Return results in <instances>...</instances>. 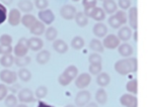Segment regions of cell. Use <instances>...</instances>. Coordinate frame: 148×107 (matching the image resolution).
<instances>
[{
	"mask_svg": "<svg viewBox=\"0 0 148 107\" xmlns=\"http://www.w3.org/2000/svg\"><path fill=\"white\" fill-rule=\"evenodd\" d=\"M116 72L120 75H128L131 73H135L138 69V63L136 58H124L119 60L114 65Z\"/></svg>",
	"mask_w": 148,
	"mask_h": 107,
	"instance_id": "1",
	"label": "cell"
},
{
	"mask_svg": "<svg viewBox=\"0 0 148 107\" xmlns=\"http://www.w3.org/2000/svg\"><path fill=\"white\" fill-rule=\"evenodd\" d=\"M90 99H91L90 92L82 89V90L79 91L76 94L75 99H74V102H75V105H76L77 107H83L88 102H90Z\"/></svg>",
	"mask_w": 148,
	"mask_h": 107,
	"instance_id": "2",
	"label": "cell"
},
{
	"mask_svg": "<svg viewBox=\"0 0 148 107\" xmlns=\"http://www.w3.org/2000/svg\"><path fill=\"white\" fill-rule=\"evenodd\" d=\"M12 51H14L15 57L27 56V53H29V47H27V37H21L18 43H16V45L12 49Z\"/></svg>",
	"mask_w": 148,
	"mask_h": 107,
	"instance_id": "3",
	"label": "cell"
},
{
	"mask_svg": "<svg viewBox=\"0 0 148 107\" xmlns=\"http://www.w3.org/2000/svg\"><path fill=\"white\" fill-rule=\"evenodd\" d=\"M76 14V8L73 5L70 4H65L61 7L60 9V15L63 17L66 20H71L75 17Z\"/></svg>",
	"mask_w": 148,
	"mask_h": 107,
	"instance_id": "4",
	"label": "cell"
},
{
	"mask_svg": "<svg viewBox=\"0 0 148 107\" xmlns=\"http://www.w3.org/2000/svg\"><path fill=\"white\" fill-rule=\"evenodd\" d=\"M91 76L88 73H82L80 75H77L76 80H75V86L79 89H84L90 84Z\"/></svg>",
	"mask_w": 148,
	"mask_h": 107,
	"instance_id": "5",
	"label": "cell"
},
{
	"mask_svg": "<svg viewBox=\"0 0 148 107\" xmlns=\"http://www.w3.org/2000/svg\"><path fill=\"white\" fill-rule=\"evenodd\" d=\"M17 79V74L14 71L2 70L0 72V80L5 84H13Z\"/></svg>",
	"mask_w": 148,
	"mask_h": 107,
	"instance_id": "6",
	"label": "cell"
},
{
	"mask_svg": "<svg viewBox=\"0 0 148 107\" xmlns=\"http://www.w3.org/2000/svg\"><path fill=\"white\" fill-rule=\"evenodd\" d=\"M120 39L119 37H117L116 35H108L105 37L103 41V47H107V49H114L116 47H119L120 45Z\"/></svg>",
	"mask_w": 148,
	"mask_h": 107,
	"instance_id": "7",
	"label": "cell"
},
{
	"mask_svg": "<svg viewBox=\"0 0 148 107\" xmlns=\"http://www.w3.org/2000/svg\"><path fill=\"white\" fill-rule=\"evenodd\" d=\"M120 103L125 107H137L138 99L135 95L124 94L120 97Z\"/></svg>",
	"mask_w": 148,
	"mask_h": 107,
	"instance_id": "8",
	"label": "cell"
},
{
	"mask_svg": "<svg viewBox=\"0 0 148 107\" xmlns=\"http://www.w3.org/2000/svg\"><path fill=\"white\" fill-rule=\"evenodd\" d=\"M85 15H86L87 17H91V18L97 21H103V19L106 18V12L103 11V9L101 8V7H97V6L91 8L89 11H87V12L85 13Z\"/></svg>",
	"mask_w": 148,
	"mask_h": 107,
	"instance_id": "9",
	"label": "cell"
},
{
	"mask_svg": "<svg viewBox=\"0 0 148 107\" xmlns=\"http://www.w3.org/2000/svg\"><path fill=\"white\" fill-rule=\"evenodd\" d=\"M23 103H32L35 101L34 92L29 88H23L18 92V99Z\"/></svg>",
	"mask_w": 148,
	"mask_h": 107,
	"instance_id": "10",
	"label": "cell"
},
{
	"mask_svg": "<svg viewBox=\"0 0 148 107\" xmlns=\"http://www.w3.org/2000/svg\"><path fill=\"white\" fill-rule=\"evenodd\" d=\"M39 18L44 24H51L55 20V14L51 9H44L39 11Z\"/></svg>",
	"mask_w": 148,
	"mask_h": 107,
	"instance_id": "11",
	"label": "cell"
},
{
	"mask_svg": "<svg viewBox=\"0 0 148 107\" xmlns=\"http://www.w3.org/2000/svg\"><path fill=\"white\" fill-rule=\"evenodd\" d=\"M138 9L136 6H133L131 8H129V12L127 15V20L129 21L130 26L133 29H137L138 28Z\"/></svg>",
	"mask_w": 148,
	"mask_h": 107,
	"instance_id": "12",
	"label": "cell"
},
{
	"mask_svg": "<svg viewBox=\"0 0 148 107\" xmlns=\"http://www.w3.org/2000/svg\"><path fill=\"white\" fill-rule=\"evenodd\" d=\"M21 13L17 8H12L8 14V23L11 26H16L21 23Z\"/></svg>",
	"mask_w": 148,
	"mask_h": 107,
	"instance_id": "13",
	"label": "cell"
},
{
	"mask_svg": "<svg viewBox=\"0 0 148 107\" xmlns=\"http://www.w3.org/2000/svg\"><path fill=\"white\" fill-rule=\"evenodd\" d=\"M43 45L44 41L40 37H31L27 39V47H29V49H32V51H41L43 49Z\"/></svg>",
	"mask_w": 148,
	"mask_h": 107,
	"instance_id": "14",
	"label": "cell"
},
{
	"mask_svg": "<svg viewBox=\"0 0 148 107\" xmlns=\"http://www.w3.org/2000/svg\"><path fill=\"white\" fill-rule=\"evenodd\" d=\"M93 35L97 37H105L108 35V26L103 22H97L93 26Z\"/></svg>",
	"mask_w": 148,
	"mask_h": 107,
	"instance_id": "15",
	"label": "cell"
},
{
	"mask_svg": "<svg viewBox=\"0 0 148 107\" xmlns=\"http://www.w3.org/2000/svg\"><path fill=\"white\" fill-rule=\"evenodd\" d=\"M118 51L124 58H129L133 54V47L128 43H123L122 45L120 43L119 47H118Z\"/></svg>",
	"mask_w": 148,
	"mask_h": 107,
	"instance_id": "16",
	"label": "cell"
},
{
	"mask_svg": "<svg viewBox=\"0 0 148 107\" xmlns=\"http://www.w3.org/2000/svg\"><path fill=\"white\" fill-rule=\"evenodd\" d=\"M118 37H119L120 41H129L130 39L132 37V30L129 26H124L120 27L119 31H118Z\"/></svg>",
	"mask_w": 148,
	"mask_h": 107,
	"instance_id": "17",
	"label": "cell"
},
{
	"mask_svg": "<svg viewBox=\"0 0 148 107\" xmlns=\"http://www.w3.org/2000/svg\"><path fill=\"white\" fill-rule=\"evenodd\" d=\"M103 11L106 13H109V14L115 13L118 9V5L115 0H103Z\"/></svg>",
	"mask_w": 148,
	"mask_h": 107,
	"instance_id": "18",
	"label": "cell"
},
{
	"mask_svg": "<svg viewBox=\"0 0 148 107\" xmlns=\"http://www.w3.org/2000/svg\"><path fill=\"white\" fill-rule=\"evenodd\" d=\"M51 59V53L47 49H43V51H40L38 53L37 57H36V60L39 63L40 65H45Z\"/></svg>",
	"mask_w": 148,
	"mask_h": 107,
	"instance_id": "19",
	"label": "cell"
},
{
	"mask_svg": "<svg viewBox=\"0 0 148 107\" xmlns=\"http://www.w3.org/2000/svg\"><path fill=\"white\" fill-rule=\"evenodd\" d=\"M111 82V77L108 73L101 72L97 75V83L101 87H107Z\"/></svg>",
	"mask_w": 148,
	"mask_h": 107,
	"instance_id": "20",
	"label": "cell"
},
{
	"mask_svg": "<svg viewBox=\"0 0 148 107\" xmlns=\"http://www.w3.org/2000/svg\"><path fill=\"white\" fill-rule=\"evenodd\" d=\"M53 47L57 53L65 54L68 51V45L63 41V39H55L53 41Z\"/></svg>",
	"mask_w": 148,
	"mask_h": 107,
	"instance_id": "21",
	"label": "cell"
},
{
	"mask_svg": "<svg viewBox=\"0 0 148 107\" xmlns=\"http://www.w3.org/2000/svg\"><path fill=\"white\" fill-rule=\"evenodd\" d=\"M31 30V33L34 35H42L46 30L45 24H44L42 21H36V23L33 25V26L29 28Z\"/></svg>",
	"mask_w": 148,
	"mask_h": 107,
	"instance_id": "22",
	"label": "cell"
},
{
	"mask_svg": "<svg viewBox=\"0 0 148 107\" xmlns=\"http://www.w3.org/2000/svg\"><path fill=\"white\" fill-rule=\"evenodd\" d=\"M14 64V57L11 54H6V55H2V57L0 58V65L4 68H9Z\"/></svg>",
	"mask_w": 148,
	"mask_h": 107,
	"instance_id": "23",
	"label": "cell"
},
{
	"mask_svg": "<svg viewBox=\"0 0 148 107\" xmlns=\"http://www.w3.org/2000/svg\"><path fill=\"white\" fill-rule=\"evenodd\" d=\"M18 9L23 12H31L34 8V4L31 0H19L18 1Z\"/></svg>",
	"mask_w": 148,
	"mask_h": 107,
	"instance_id": "24",
	"label": "cell"
},
{
	"mask_svg": "<svg viewBox=\"0 0 148 107\" xmlns=\"http://www.w3.org/2000/svg\"><path fill=\"white\" fill-rule=\"evenodd\" d=\"M75 22L77 23V25H79L80 27H84L87 25L88 23V17L85 15L84 12L82 11H79V12H76L75 14Z\"/></svg>",
	"mask_w": 148,
	"mask_h": 107,
	"instance_id": "25",
	"label": "cell"
},
{
	"mask_svg": "<svg viewBox=\"0 0 148 107\" xmlns=\"http://www.w3.org/2000/svg\"><path fill=\"white\" fill-rule=\"evenodd\" d=\"M36 21H37V18H36L34 15L29 14V13L23 15L21 19V22L23 24V26L27 27V28H31V27L36 23Z\"/></svg>",
	"mask_w": 148,
	"mask_h": 107,
	"instance_id": "26",
	"label": "cell"
},
{
	"mask_svg": "<svg viewBox=\"0 0 148 107\" xmlns=\"http://www.w3.org/2000/svg\"><path fill=\"white\" fill-rule=\"evenodd\" d=\"M95 100L99 104H106L108 101V94L103 88H99L95 93Z\"/></svg>",
	"mask_w": 148,
	"mask_h": 107,
	"instance_id": "27",
	"label": "cell"
},
{
	"mask_svg": "<svg viewBox=\"0 0 148 107\" xmlns=\"http://www.w3.org/2000/svg\"><path fill=\"white\" fill-rule=\"evenodd\" d=\"M89 47H90L93 51H97V53H103V49H105V47H103V43L97 39H91L90 43H89Z\"/></svg>",
	"mask_w": 148,
	"mask_h": 107,
	"instance_id": "28",
	"label": "cell"
},
{
	"mask_svg": "<svg viewBox=\"0 0 148 107\" xmlns=\"http://www.w3.org/2000/svg\"><path fill=\"white\" fill-rule=\"evenodd\" d=\"M32 59L29 56H23V57H14V64L18 67H21V68H25V66L31 63Z\"/></svg>",
	"mask_w": 148,
	"mask_h": 107,
	"instance_id": "29",
	"label": "cell"
},
{
	"mask_svg": "<svg viewBox=\"0 0 148 107\" xmlns=\"http://www.w3.org/2000/svg\"><path fill=\"white\" fill-rule=\"evenodd\" d=\"M45 37H46V39L50 41H55V39H57V37H58L57 29L54 26H49L48 28H46V30H45Z\"/></svg>",
	"mask_w": 148,
	"mask_h": 107,
	"instance_id": "30",
	"label": "cell"
},
{
	"mask_svg": "<svg viewBox=\"0 0 148 107\" xmlns=\"http://www.w3.org/2000/svg\"><path fill=\"white\" fill-rule=\"evenodd\" d=\"M63 73L67 75L69 78H71L72 80H74L77 77V75H78V69H77L76 66H74V65H70V66H68L64 70Z\"/></svg>",
	"mask_w": 148,
	"mask_h": 107,
	"instance_id": "31",
	"label": "cell"
},
{
	"mask_svg": "<svg viewBox=\"0 0 148 107\" xmlns=\"http://www.w3.org/2000/svg\"><path fill=\"white\" fill-rule=\"evenodd\" d=\"M71 47L74 49H81L84 47V39L81 37H79V35L73 37L71 41Z\"/></svg>",
	"mask_w": 148,
	"mask_h": 107,
	"instance_id": "32",
	"label": "cell"
},
{
	"mask_svg": "<svg viewBox=\"0 0 148 107\" xmlns=\"http://www.w3.org/2000/svg\"><path fill=\"white\" fill-rule=\"evenodd\" d=\"M126 89H127L128 92L132 93V94H137L138 92L137 79H132V80L128 81L127 85H126Z\"/></svg>",
	"mask_w": 148,
	"mask_h": 107,
	"instance_id": "33",
	"label": "cell"
},
{
	"mask_svg": "<svg viewBox=\"0 0 148 107\" xmlns=\"http://www.w3.org/2000/svg\"><path fill=\"white\" fill-rule=\"evenodd\" d=\"M18 77L21 81L23 82H29L32 78V73L29 70H27V68H21V70H18Z\"/></svg>",
	"mask_w": 148,
	"mask_h": 107,
	"instance_id": "34",
	"label": "cell"
},
{
	"mask_svg": "<svg viewBox=\"0 0 148 107\" xmlns=\"http://www.w3.org/2000/svg\"><path fill=\"white\" fill-rule=\"evenodd\" d=\"M5 106L6 107H15L17 105V97L13 94H9V95H6L5 97Z\"/></svg>",
	"mask_w": 148,
	"mask_h": 107,
	"instance_id": "35",
	"label": "cell"
},
{
	"mask_svg": "<svg viewBox=\"0 0 148 107\" xmlns=\"http://www.w3.org/2000/svg\"><path fill=\"white\" fill-rule=\"evenodd\" d=\"M48 94V88L44 85H41L39 86L37 89H36V92H35V96L37 97L38 99H43L47 96Z\"/></svg>",
	"mask_w": 148,
	"mask_h": 107,
	"instance_id": "36",
	"label": "cell"
},
{
	"mask_svg": "<svg viewBox=\"0 0 148 107\" xmlns=\"http://www.w3.org/2000/svg\"><path fill=\"white\" fill-rule=\"evenodd\" d=\"M97 0H82V5L84 7V13L89 11L91 8L97 6Z\"/></svg>",
	"mask_w": 148,
	"mask_h": 107,
	"instance_id": "37",
	"label": "cell"
},
{
	"mask_svg": "<svg viewBox=\"0 0 148 107\" xmlns=\"http://www.w3.org/2000/svg\"><path fill=\"white\" fill-rule=\"evenodd\" d=\"M73 80H72L71 78H69L66 74H64V73H62V74L58 77V82H59V84L61 85V86H67Z\"/></svg>",
	"mask_w": 148,
	"mask_h": 107,
	"instance_id": "38",
	"label": "cell"
},
{
	"mask_svg": "<svg viewBox=\"0 0 148 107\" xmlns=\"http://www.w3.org/2000/svg\"><path fill=\"white\" fill-rule=\"evenodd\" d=\"M12 43V37L10 35L4 33L0 37V45H11Z\"/></svg>",
	"mask_w": 148,
	"mask_h": 107,
	"instance_id": "39",
	"label": "cell"
},
{
	"mask_svg": "<svg viewBox=\"0 0 148 107\" xmlns=\"http://www.w3.org/2000/svg\"><path fill=\"white\" fill-rule=\"evenodd\" d=\"M101 61H103V59H101V55H99L97 53L90 54L88 57L89 64H101Z\"/></svg>",
	"mask_w": 148,
	"mask_h": 107,
	"instance_id": "40",
	"label": "cell"
},
{
	"mask_svg": "<svg viewBox=\"0 0 148 107\" xmlns=\"http://www.w3.org/2000/svg\"><path fill=\"white\" fill-rule=\"evenodd\" d=\"M101 64H89L88 71L91 75H97L101 72Z\"/></svg>",
	"mask_w": 148,
	"mask_h": 107,
	"instance_id": "41",
	"label": "cell"
},
{
	"mask_svg": "<svg viewBox=\"0 0 148 107\" xmlns=\"http://www.w3.org/2000/svg\"><path fill=\"white\" fill-rule=\"evenodd\" d=\"M115 16L118 18V20L121 22L122 25H125V23L127 22V13L125 12L124 10H119L117 11V13L115 14Z\"/></svg>",
	"mask_w": 148,
	"mask_h": 107,
	"instance_id": "42",
	"label": "cell"
},
{
	"mask_svg": "<svg viewBox=\"0 0 148 107\" xmlns=\"http://www.w3.org/2000/svg\"><path fill=\"white\" fill-rule=\"evenodd\" d=\"M109 24L111 25L113 28H120V27L122 26L121 22H120L119 20H118V18L115 16V14L111 15L109 18Z\"/></svg>",
	"mask_w": 148,
	"mask_h": 107,
	"instance_id": "43",
	"label": "cell"
},
{
	"mask_svg": "<svg viewBox=\"0 0 148 107\" xmlns=\"http://www.w3.org/2000/svg\"><path fill=\"white\" fill-rule=\"evenodd\" d=\"M35 5L40 10H44V9H47L49 1L48 0H35Z\"/></svg>",
	"mask_w": 148,
	"mask_h": 107,
	"instance_id": "44",
	"label": "cell"
},
{
	"mask_svg": "<svg viewBox=\"0 0 148 107\" xmlns=\"http://www.w3.org/2000/svg\"><path fill=\"white\" fill-rule=\"evenodd\" d=\"M7 17V10L6 7L2 5V3H0V24H2Z\"/></svg>",
	"mask_w": 148,
	"mask_h": 107,
	"instance_id": "45",
	"label": "cell"
},
{
	"mask_svg": "<svg viewBox=\"0 0 148 107\" xmlns=\"http://www.w3.org/2000/svg\"><path fill=\"white\" fill-rule=\"evenodd\" d=\"M122 8V10L130 8L131 6V0H118V4Z\"/></svg>",
	"mask_w": 148,
	"mask_h": 107,
	"instance_id": "46",
	"label": "cell"
},
{
	"mask_svg": "<svg viewBox=\"0 0 148 107\" xmlns=\"http://www.w3.org/2000/svg\"><path fill=\"white\" fill-rule=\"evenodd\" d=\"M7 92H8V88L4 84H0V101L6 97Z\"/></svg>",
	"mask_w": 148,
	"mask_h": 107,
	"instance_id": "47",
	"label": "cell"
},
{
	"mask_svg": "<svg viewBox=\"0 0 148 107\" xmlns=\"http://www.w3.org/2000/svg\"><path fill=\"white\" fill-rule=\"evenodd\" d=\"M11 51H12V47L11 45H0V55L11 54Z\"/></svg>",
	"mask_w": 148,
	"mask_h": 107,
	"instance_id": "48",
	"label": "cell"
},
{
	"mask_svg": "<svg viewBox=\"0 0 148 107\" xmlns=\"http://www.w3.org/2000/svg\"><path fill=\"white\" fill-rule=\"evenodd\" d=\"M37 107H55V106L49 105V104H47V103L43 102V101H39V102H38V106Z\"/></svg>",
	"mask_w": 148,
	"mask_h": 107,
	"instance_id": "49",
	"label": "cell"
},
{
	"mask_svg": "<svg viewBox=\"0 0 148 107\" xmlns=\"http://www.w3.org/2000/svg\"><path fill=\"white\" fill-rule=\"evenodd\" d=\"M85 107H99V105H97V103H95V102H88L86 105H85Z\"/></svg>",
	"mask_w": 148,
	"mask_h": 107,
	"instance_id": "50",
	"label": "cell"
},
{
	"mask_svg": "<svg viewBox=\"0 0 148 107\" xmlns=\"http://www.w3.org/2000/svg\"><path fill=\"white\" fill-rule=\"evenodd\" d=\"M0 1H1L2 4H4V5H10L11 3H12L13 0H0Z\"/></svg>",
	"mask_w": 148,
	"mask_h": 107,
	"instance_id": "51",
	"label": "cell"
},
{
	"mask_svg": "<svg viewBox=\"0 0 148 107\" xmlns=\"http://www.w3.org/2000/svg\"><path fill=\"white\" fill-rule=\"evenodd\" d=\"M133 37H134V41H138V35H137V30H135V33H134V35H133Z\"/></svg>",
	"mask_w": 148,
	"mask_h": 107,
	"instance_id": "52",
	"label": "cell"
},
{
	"mask_svg": "<svg viewBox=\"0 0 148 107\" xmlns=\"http://www.w3.org/2000/svg\"><path fill=\"white\" fill-rule=\"evenodd\" d=\"M15 107H27V106L25 104V103H21V104H17Z\"/></svg>",
	"mask_w": 148,
	"mask_h": 107,
	"instance_id": "53",
	"label": "cell"
},
{
	"mask_svg": "<svg viewBox=\"0 0 148 107\" xmlns=\"http://www.w3.org/2000/svg\"><path fill=\"white\" fill-rule=\"evenodd\" d=\"M65 107H77V106H75V105H72V104H68V105H66Z\"/></svg>",
	"mask_w": 148,
	"mask_h": 107,
	"instance_id": "54",
	"label": "cell"
},
{
	"mask_svg": "<svg viewBox=\"0 0 148 107\" xmlns=\"http://www.w3.org/2000/svg\"><path fill=\"white\" fill-rule=\"evenodd\" d=\"M73 1H79V0H73Z\"/></svg>",
	"mask_w": 148,
	"mask_h": 107,
	"instance_id": "55",
	"label": "cell"
},
{
	"mask_svg": "<svg viewBox=\"0 0 148 107\" xmlns=\"http://www.w3.org/2000/svg\"><path fill=\"white\" fill-rule=\"evenodd\" d=\"M101 1H103V0H101Z\"/></svg>",
	"mask_w": 148,
	"mask_h": 107,
	"instance_id": "56",
	"label": "cell"
}]
</instances>
